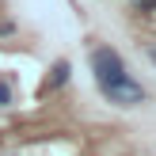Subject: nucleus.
Instances as JSON below:
<instances>
[{
    "label": "nucleus",
    "mask_w": 156,
    "mask_h": 156,
    "mask_svg": "<svg viewBox=\"0 0 156 156\" xmlns=\"http://www.w3.org/2000/svg\"><path fill=\"white\" fill-rule=\"evenodd\" d=\"M152 57H156V50H152Z\"/></svg>",
    "instance_id": "6"
},
{
    "label": "nucleus",
    "mask_w": 156,
    "mask_h": 156,
    "mask_svg": "<svg viewBox=\"0 0 156 156\" xmlns=\"http://www.w3.org/2000/svg\"><path fill=\"white\" fill-rule=\"evenodd\" d=\"M69 80V61H57L53 65V76L46 80V91H53V88H61V84Z\"/></svg>",
    "instance_id": "3"
},
{
    "label": "nucleus",
    "mask_w": 156,
    "mask_h": 156,
    "mask_svg": "<svg viewBox=\"0 0 156 156\" xmlns=\"http://www.w3.org/2000/svg\"><path fill=\"white\" fill-rule=\"evenodd\" d=\"M8 103H12V88L0 80V107H8Z\"/></svg>",
    "instance_id": "4"
},
{
    "label": "nucleus",
    "mask_w": 156,
    "mask_h": 156,
    "mask_svg": "<svg viewBox=\"0 0 156 156\" xmlns=\"http://www.w3.org/2000/svg\"><path fill=\"white\" fill-rule=\"evenodd\" d=\"M137 4H141V8H156V0H137Z\"/></svg>",
    "instance_id": "5"
},
{
    "label": "nucleus",
    "mask_w": 156,
    "mask_h": 156,
    "mask_svg": "<svg viewBox=\"0 0 156 156\" xmlns=\"http://www.w3.org/2000/svg\"><path fill=\"white\" fill-rule=\"evenodd\" d=\"M91 69H95V80H99V84L126 76V65H122V57L111 50V46H103V50H95V53H91Z\"/></svg>",
    "instance_id": "2"
},
{
    "label": "nucleus",
    "mask_w": 156,
    "mask_h": 156,
    "mask_svg": "<svg viewBox=\"0 0 156 156\" xmlns=\"http://www.w3.org/2000/svg\"><path fill=\"white\" fill-rule=\"evenodd\" d=\"M103 88V95L111 99L114 107H141L145 103V88L137 80H129V76H118V80H107V84H99Z\"/></svg>",
    "instance_id": "1"
}]
</instances>
